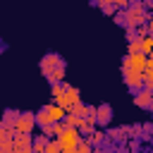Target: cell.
Segmentation results:
<instances>
[{"label": "cell", "mask_w": 153, "mask_h": 153, "mask_svg": "<svg viewBox=\"0 0 153 153\" xmlns=\"http://www.w3.org/2000/svg\"><path fill=\"white\" fill-rule=\"evenodd\" d=\"M146 57L143 53H134V55H127L122 60V69H134V72H143V65H146Z\"/></svg>", "instance_id": "52a82bcc"}, {"label": "cell", "mask_w": 153, "mask_h": 153, "mask_svg": "<svg viewBox=\"0 0 153 153\" xmlns=\"http://www.w3.org/2000/svg\"><path fill=\"white\" fill-rule=\"evenodd\" d=\"M65 67H67V65H60V67H55V69L48 74V81H50V84H53V81H62V79H65Z\"/></svg>", "instance_id": "ac0fdd59"}, {"label": "cell", "mask_w": 153, "mask_h": 153, "mask_svg": "<svg viewBox=\"0 0 153 153\" xmlns=\"http://www.w3.org/2000/svg\"><path fill=\"white\" fill-rule=\"evenodd\" d=\"M33 127H36L33 112H17V117H14V122H12V129H14V131H19V134H31Z\"/></svg>", "instance_id": "277c9868"}, {"label": "cell", "mask_w": 153, "mask_h": 153, "mask_svg": "<svg viewBox=\"0 0 153 153\" xmlns=\"http://www.w3.org/2000/svg\"><path fill=\"white\" fill-rule=\"evenodd\" d=\"M5 48H7V45H5V41L0 38V53H5Z\"/></svg>", "instance_id": "f1b7e54d"}, {"label": "cell", "mask_w": 153, "mask_h": 153, "mask_svg": "<svg viewBox=\"0 0 153 153\" xmlns=\"http://www.w3.org/2000/svg\"><path fill=\"white\" fill-rule=\"evenodd\" d=\"M112 2H115V7H120V10H124V7H127V5L131 2V0H112Z\"/></svg>", "instance_id": "4316f807"}, {"label": "cell", "mask_w": 153, "mask_h": 153, "mask_svg": "<svg viewBox=\"0 0 153 153\" xmlns=\"http://www.w3.org/2000/svg\"><path fill=\"white\" fill-rule=\"evenodd\" d=\"M62 129H65L62 120H57V122H50V124H43V127H41V131H43L45 136H57Z\"/></svg>", "instance_id": "5bb4252c"}, {"label": "cell", "mask_w": 153, "mask_h": 153, "mask_svg": "<svg viewBox=\"0 0 153 153\" xmlns=\"http://www.w3.org/2000/svg\"><path fill=\"white\" fill-rule=\"evenodd\" d=\"M131 93H134V105H136V108H141V110H153V93H151V88L141 86V88H136V91H131Z\"/></svg>", "instance_id": "8992f818"}, {"label": "cell", "mask_w": 153, "mask_h": 153, "mask_svg": "<svg viewBox=\"0 0 153 153\" xmlns=\"http://www.w3.org/2000/svg\"><path fill=\"white\" fill-rule=\"evenodd\" d=\"M112 17H115V24H120V26H127V17H124V10H115L112 12Z\"/></svg>", "instance_id": "7402d4cb"}, {"label": "cell", "mask_w": 153, "mask_h": 153, "mask_svg": "<svg viewBox=\"0 0 153 153\" xmlns=\"http://www.w3.org/2000/svg\"><path fill=\"white\" fill-rule=\"evenodd\" d=\"M141 2H146V0H141Z\"/></svg>", "instance_id": "f546056e"}, {"label": "cell", "mask_w": 153, "mask_h": 153, "mask_svg": "<svg viewBox=\"0 0 153 153\" xmlns=\"http://www.w3.org/2000/svg\"><path fill=\"white\" fill-rule=\"evenodd\" d=\"M139 43H141V53H143V55H151V48H153V36H151V33H143V36L139 38Z\"/></svg>", "instance_id": "2e32d148"}, {"label": "cell", "mask_w": 153, "mask_h": 153, "mask_svg": "<svg viewBox=\"0 0 153 153\" xmlns=\"http://www.w3.org/2000/svg\"><path fill=\"white\" fill-rule=\"evenodd\" d=\"M60 65H65V60L57 55V53H48V55H43V60H41V72L48 76L55 67H60Z\"/></svg>", "instance_id": "9c48e42d"}, {"label": "cell", "mask_w": 153, "mask_h": 153, "mask_svg": "<svg viewBox=\"0 0 153 153\" xmlns=\"http://www.w3.org/2000/svg\"><path fill=\"white\" fill-rule=\"evenodd\" d=\"M86 139H88V141H91V146L96 148V146H100V143L105 141V131H100V129H93V131H91Z\"/></svg>", "instance_id": "e0dca14e"}, {"label": "cell", "mask_w": 153, "mask_h": 153, "mask_svg": "<svg viewBox=\"0 0 153 153\" xmlns=\"http://www.w3.org/2000/svg\"><path fill=\"white\" fill-rule=\"evenodd\" d=\"M31 136H33V134H19V131H14V136H12V148H14L17 153H31Z\"/></svg>", "instance_id": "ba28073f"}, {"label": "cell", "mask_w": 153, "mask_h": 153, "mask_svg": "<svg viewBox=\"0 0 153 153\" xmlns=\"http://www.w3.org/2000/svg\"><path fill=\"white\" fill-rule=\"evenodd\" d=\"M36 117V124L43 127V124H50V122H57L65 117V108H60L57 103H50V105H43L38 112H33Z\"/></svg>", "instance_id": "7a4b0ae2"}, {"label": "cell", "mask_w": 153, "mask_h": 153, "mask_svg": "<svg viewBox=\"0 0 153 153\" xmlns=\"http://www.w3.org/2000/svg\"><path fill=\"white\" fill-rule=\"evenodd\" d=\"M81 134L76 127H65L60 134H57V141H60V151L62 153H74L76 151V143H79Z\"/></svg>", "instance_id": "3957f363"}, {"label": "cell", "mask_w": 153, "mask_h": 153, "mask_svg": "<svg viewBox=\"0 0 153 153\" xmlns=\"http://www.w3.org/2000/svg\"><path fill=\"white\" fill-rule=\"evenodd\" d=\"M12 136H14V129L7 127V124L0 120V141H2V139H12Z\"/></svg>", "instance_id": "d6986e66"}, {"label": "cell", "mask_w": 153, "mask_h": 153, "mask_svg": "<svg viewBox=\"0 0 153 153\" xmlns=\"http://www.w3.org/2000/svg\"><path fill=\"white\" fill-rule=\"evenodd\" d=\"M60 108H65V112L74 105V103H79V88H74V86H69V84H65V88H62V93H60V98L55 100Z\"/></svg>", "instance_id": "5b68a950"}, {"label": "cell", "mask_w": 153, "mask_h": 153, "mask_svg": "<svg viewBox=\"0 0 153 153\" xmlns=\"http://www.w3.org/2000/svg\"><path fill=\"white\" fill-rule=\"evenodd\" d=\"M105 139L112 141V143H122L127 139V131H124V127H115V129H108L105 131Z\"/></svg>", "instance_id": "7c38bea8"}, {"label": "cell", "mask_w": 153, "mask_h": 153, "mask_svg": "<svg viewBox=\"0 0 153 153\" xmlns=\"http://www.w3.org/2000/svg\"><path fill=\"white\" fill-rule=\"evenodd\" d=\"M127 148H129V151H139V141H136V139H129Z\"/></svg>", "instance_id": "484cf974"}, {"label": "cell", "mask_w": 153, "mask_h": 153, "mask_svg": "<svg viewBox=\"0 0 153 153\" xmlns=\"http://www.w3.org/2000/svg\"><path fill=\"white\" fill-rule=\"evenodd\" d=\"M76 129H79L81 136H88V134L96 129V120H93V117H81V122L76 124Z\"/></svg>", "instance_id": "4fadbf2b"}, {"label": "cell", "mask_w": 153, "mask_h": 153, "mask_svg": "<svg viewBox=\"0 0 153 153\" xmlns=\"http://www.w3.org/2000/svg\"><path fill=\"white\" fill-rule=\"evenodd\" d=\"M124 84L129 86V91H136L143 86V72H134V69H122Z\"/></svg>", "instance_id": "30bf717a"}, {"label": "cell", "mask_w": 153, "mask_h": 153, "mask_svg": "<svg viewBox=\"0 0 153 153\" xmlns=\"http://www.w3.org/2000/svg\"><path fill=\"white\" fill-rule=\"evenodd\" d=\"M110 120H112V105L110 103H100V105H96V124H110Z\"/></svg>", "instance_id": "8fae6325"}, {"label": "cell", "mask_w": 153, "mask_h": 153, "mask_svg": "<svg viewBox=\"0 0 153 153\" xmlns=\"http://www.w3.org/2000/svg\"><path fill=\"white\" fill-rule=\"evenodd\" d=\"M151 131H153V124H151V122H146V124H141V134H139V139H143V141H148V139H151Z\"/></svg>", "instance_id": "603a6c76"}, {"label": "cell", "mask_w": 153, "mask_h": 153, "mask_svg": "<svg viewBox=\"0 0 153 153\" xmlns=\"http://www.w3.org/2000/svg\"><path fill=\"white\" fill-rule=\"evenodd\" d=\"M115 10H117V7H115V5H108V7H103V12H105V14H108V17H112V12H115Z\"/></svg>", "instance_id": "83f0119b"}, {"label": "cell", "mask_w": 153, "mask_h": 153, "mask_svg": "<svg viewBox=\"0 0 153 153\" xmlns=\"http://www.w3.org/2000/svg\"><path fill=\"white\" fill-rule=\"evenodd\" d=\"M14 117H17V110H12V108H7V110L2 112V122H5L7 127H12V122H14Z\"/></svg>", "instance_id": "ffe728a7"}, {"label": "cell", "mask_w": 153, "mask_h": 153, "mask_svg": "<svg viewBox=\"0 0 153 153\" xmlns=\"http://www.w3.org/2000/svg\"><path fill=\"white\" fill-rule=\"evenodd\" d=\"M124 131H127V139H139V134H141V124H131V127H124Z\"/></svg>", "instance_id": "44dd1931"}, {"label": "cell", "mask_w": 153, "mask_h": 153, "mask_svg": "<svg viewBox=\"0 0 153 153\" xmlns=\"http://www.w3.org/2000/svg\"><path fill=\"white\" fill-rule=\"evenodd\" d=\"M134 53H141V43H139V38L129 41V45H127V55H134Z\"/></svg>", "instance_id": "d4e9b609"}, {"label": "cell", "mask_w": 153, "mask_h": 153, "mask_svg": "<svg viewBox=\"0 0 153 153\" xmlns=\"http://www.w3.org/2000/svg\"><path fill=\"white\" fill-rule=\"evenodd\" d=\"M124 17H127V26L146 24V22H148V7H146L141 0H131V2L124 7ZM127 26H124V29H127Z\"/></svg>", "instance_id": "6da1fadb"}, {"label": "cell", "mask_w": 153, "mask_h": 153, "mask_svg": "<svg viewBox=\"0 0 153 153\" xmlns=\"http://www.w3.org/2000/svg\"><path fill=\"white\" fill-rule=\"evenodd\" d=\"M45 141H48V136L41 131L38 136H31V151H36V153H43V148H45Z\"/></svg>", "instance_id": "9a60e30c"}, {"label": "cell", "mask_w": 153, "mask_h": 153, "mask_svg": "<svg viewBox=\"0 0 153 153\" xmlns=\"http://www.w3.org/2000/svg\"><path fill=\"white\" fill-rule=\"evenodd\" d=\"M76 151H79V153H88V151H93V146H91V141H88V139H79Z\"/></svg>", "instance_id": "cb8c5ba5"}]
</instances>
